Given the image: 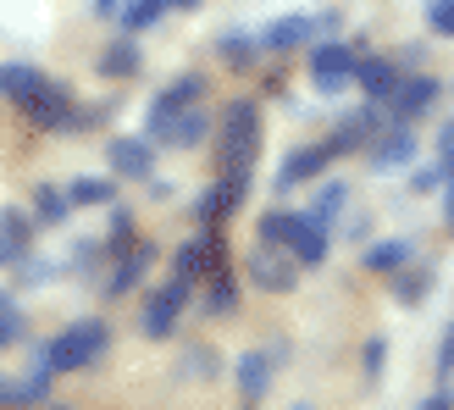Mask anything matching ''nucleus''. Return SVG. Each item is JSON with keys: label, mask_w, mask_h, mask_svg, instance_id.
<instances>
[{"label": "nucleus", "mask_w": 454, "mask_h": 410, "mask_svg": "<svg viewBox=\"0 0 454 410\" xmlns=\"http://www.w3.org/2000/svg\"><path fill=\"white\" fill-rule=\"evenodd\" d=\"M200 95H206V78H200V73H184L172 89H161V95H155V106H150V139H161L167 122L177 117V111H189Z\"/></svg>", "instance_id": "nucleus-5"}, {"label": "nucleus", "mask_w": 454, "mask_h": 410, "mask_svg": "<svg viewBox=\"0 0 454 410\" xmlns=\"http://www.w3.org/2000/svg\"><path fill=\"white\" fill-rule=\"evenodd\" d=\"M244 189H249V172H222L216 189L200 194V217H206V222H222V217L244 200Z\"/></svg>", "instance_id": "nucleus-11"}, {"label": "nucleus", "mask_w": 454, "mask_h": 410, "mask_svg": "<svg viewBox=\"0 0 454 410\" xmlns=\"http://www.w3.org/2000/svg\"><path fill=\"white\" fill-rule=\"evenodd\" d=\"M382 360H388V344L372 338V344H366V377H382Z\"/></svg>", "instance_id": "nucleus-33"}, {"label": "nucleus", "mask_w": 454, "mask_h": 410, "mask_svg": "<svg viewBox=\"0 0 454 410\" xmlns=\"http://www.w3.org/2000/svg\"><path fill=\"white\" fill-rule=\"evenodd\" d=\"M411 256H416V249L404 244V239H382V244L366 249V266H372V272H388V278H394L399 266H411Z\"/></svg>", "instance_id": "nucleus-20"}, {"label": "nucleus", "mask_w": 454, "mask_h": 410, "mask_svg": "<svg viewBox=\"0 0 454 410\" xmlns=\"http://www.w3.org/2000/svg\"><path fill=\"white\" fill-rule=\"evenodd\" d=\"M28 217H22V211H0V266H6V261H17L22 256V249H28Z\"/></svg>", "instance_id": "nucleus-19"}, {"label": "nucleus", "mask_w": 454, "mask_h": 410, "mask_svg": "<svg viewBox=\"0 0 454 410\" xmlns=\"http://www.w3.org/2000/svg\"><path fill=\"white\" fill-rule=\"evenodd\" d=\"M167 6H177V12H194V6H200V0H167Z\"/></svg>", "instance_id": "nucleus-38"}, {"label": "nucleus", "mask_w": 454, "mask_h": 410, "mask_svg": "<svg viewBox=\"0 0 454 410\" xmlns=\"http://www.w3.org/2000/svg\"><path fill=\"white\" fill-rule=\"evenodd\" d=\"M443 177H449V184H454V150H449V162H443Z\"/></svg>", "instance_id": "nucleus-40"}, {"label": "nucleus", "mask_w": 454, "mask_h": 410, "mask_svg": "<svg viewBox=\"0 0 454 410\" xmlns=\"http://www.w3.org/2000/svg\"><path fill=\"white\" fill-rule=\"evenodd\" d=\"M266 389H271V355H244L239 360V394L266 399Z\"/></svg>", "instance_id": "nucleus-18"}, {"label": "nucleus", "mask_w": 454, "mask_h": 410, "mask_svg": "<svg viewBox=\"0 0 454 410\" xmlns=\"http://www.w3.org/2000/svg\"><path fill=\"white\" fill-rule=\"evenodd\" d=\"M261 239H266V244H283L300 266H322V261H327V222H316L310 211H305V217L271 211V217L261 222Z\"/></svg>", "instance_id": "nucleus-1"}, {"label": "nucleus", "mask_w": 454, "mask_h": 410, "mask_svg": "<svg viewBox=\"0 0 454 410\" xmlns=\"http://www.w3.org/2000/svg\"><path fill=\"white\" fill-rule=\"evenodd\" d=\"M117 6H122V0H95V12H100V17H111Z\"/></svg>", "instance_id": "nucleus-37"}, {"label": "nucleus", "mask_w": 454, "mask_h": 410, "mask_svg": "<svg viewBox=\"0 0 454 410\" xmlns=\"http://www.w3.org/2000/svg\"><path fill=\"white\" fill-rule=\"evenodd\" d=\"M249 283L266 288V294H288L294 283H300V261L266 244V249H255V256H249Z\"/></svg>", "instance_id": "nucleus-6"}, {"label": "nucleus", "mask_w": 454, "mask_h": 410, "mask_svg": "<svg viewBox=\"0 0 454 410\" xmlns=\"http://www.w3.org/2000/svg\"><path fill=\"white\" fill-rule=\"evenodd\" d=\"M139 67H145V61H139V44H133V39H117V44L100 56V73H106V78H133Z\"/></svg>", "instance_id": "nucleus-21"}, {"label": "nucleus", "mask_w": 454, "mask_h": 410, "mask_svg": "<svg viewBox=\"0 0 454 410\" xmlns=\"http://www.w3.org/2000/svg\"><path fill=\"white\" fill-rule=\"evenodd\" d=\"M438 184H443V167H427V172H416V184H411V189L427 194V189H438Z\"/></svg>", "instance_id": "nucleus-35"}, {"label": "nucleus", "mask_w": 454, "mask_h": 410, "mask_svg": "<svg viewBox=\"0 0 454 410\" xmlns=\"http://www.w3.org/2000/svg\"><path fill=\"white\" fill-rule=\"evenodd\" d=\"M411 155H416V133L411 128H394L388 139L372 150V167H399V162H411Z\"/></svg>", "instance_id": "nucleus-22"}, {"label": "nucleus", "mask_w": 454, "mask_h": 410, "mask_svg": "<svg viewBox=\"0 0 454 410\" xmlns=\"http://www.w3.org/2000/svg\"><path fill=\"white\" fill-rule=\"evenodd\" d=\"M449 233H454V184H449Z\"/></svg>", "instance_id": "nucleus-41"}, {"label": "nucleus", "mask_w": 454, "mask_h": 410, "mask_svg": "<svg viewBox=\"0 0 454 410\" xmlns=\"http://www.w3.org/2000/svg\"><path fill=\"white\" fill-rule=\"evenodd\" d=\"M355 78H360V89H366V95L377 100V106H388V95H394V89H399V73H394V61H360L355 67Z\"/></svg>", "instance_id": "nucleus-15"}, {"label": "nucleus", "mask_w": 454, "mask_h": 410, "mask_svg": "<svg viewBox=\"0 0 454 410\" xmlns=\"http://www.w3.org/2000/svg\"><path fill=\"white\" fill-rule=\"evenodd\" d=\"M22 111H28V122H34L39 133H56V128L73 122V95H67V89H56L51 78H44V83L34 89V95L22 100Z\"/></svg>", "instance_id": "nucleus-7"}, {"label": "nucleus", "mask_w": 454, "mask_h": 410, "mask_svg": "<svg viewBox=\"0 0 454 410\" xmlns=\"http://www.w3.org/2000/svg\"><path fill=\"white\" fill-rule=\"evenodd\" d=\"M433 100H438V83H433V78H404L394 95H388V106H394V117H399V122L421 117V111L433 106Z\"/></svg>", "instance_id": "nucleus-13"}, {"label": "nucleus", "mask_w": 454, "mask_h": 410, "mask_svg": "<svg viewBox=\"0 0 454 410\" xmlns=\"http://www.w3.org/2000/svg\"><path fill=\"white\" fill-rule=\"evenodd\" d=\"M438 145H443V150H454V122L443 128V139H438Z\"/></svg>", "instance_id": "nucleus-39"}, {"label": "nucleus", "mask_w": 454, "mask_h": 410, "mask_svg": "<svg viewBox=\"0 0 454 410\" xmlns=\"http://www.w3.org/2000/svg\"><path fill=\"white\" fill-rule=\"evenodd\" d=\"M394 294L404 305H416L421 294H433V272H421V266H399L394 272Z\"/></svg>", "instance_id": "nucleus-23"}, {"label": "nucleus", "mask_w": 454, "mask_h": 410, "mask_svg": "<svg viewBox=\"0 0 454 410\" xmlns=\"http://www.w3.org/2000/svg\"><path fill=\"white\" fill-rule=\"evenodd\" d=\"M222 56H227V67H249L261 56V39H249V34H227L222 39Z\"/></svg>", "instance_id": "nucleus-27"}, {"label": "nucleus", "mask_w": 454, "mask_h": 410, "mask_svg": "<svg viewBox=\"0 0 454 410\" xmlns=\"http://www.w3.org/2000/svg\"><path fill=\"white\" fill-rule=\"evenodd\" d=\"M184 300H189L184 283H167L161 294H150V305H145V333H150V338H167V333L177 327V311H184Z\"/></svg>", "instance_id": "nucleus-10"}, {"label": "nucleus", "mask_w": 454, "mask_h": 410, "mask_svg": "<svg viewBox=\"0 0 454 410\" xmlns=\"http://www.w3.org/2000/svg\"><path fill=\"white\" fill-rule=\"evenodd\" d=\"M67 211H73V200H67V189H51V184H44V189H39V217H44V222H61Z\"/></svg>", "instance_id": "nucleus-28"}, {"label": "nucleus", "mask_w": 454, "mask_h": 410, "mask_svg": "<svg viewBox=\"0 0 454 410\" xmlns=\"http://www.w3.org/2000/svg\"><path fill=\"white\" fill-rule=\"evenodd\" d=\"M0 305H12V300H6V294H0Z\"/></svg>", "instance_id": "nucleus-42"}, {"label": "nucleus", "mask_w": 454, "mask_h": 410, "mask_svg": "<svg viewBox=\"0 0 454 410\" xmlns=\"http://www.w3.org/2000/svg\"><path fill=\"white\" fill-rule=\"evenodd\" d=\"M355 67H360V51L355 44H322V51L310 56V78H316V89H322V95H338V89H344L349 78H355Z\"/></svg>", "instance_id": "nucleus-4"}, {"label": "nucleus", "mask_w": 454, "mask_h": 410, "mask_svg": "<svg viewBox=\"0 0 454 410\" xmlns=\"http://www.w3.org/2000/svg\"><path fill=\"white\" fill-rule=\"evenodd\" d=\"M17 338H22V316H17V305H0V350L17 344Z\"/></svg>", "instance_id": "nucleus-31"}, {"label": "nucleus", "mask_w": 454, "mask_h": 410, "mask_svg": "<svg viewBox=\"0 0 454 410\" xmlns=\"http://www.w3.org/2000/svg\"><path fill=\"white\" fill-rule=\"evenodd\" d=\"M150 261H155V249H150V244H139V239H133V244H128V256L117 261V272H111V283H106V288H111V294H128L133 283L145 278V266H150Z\"/></svg>", "instance_id": "nucleus-16"}, {"label": "nucleus", "mask_w": 454, "mask_h": 410, "mask_svg": "<svg viewBox=\"0 0 454 410\" xmlns=\"http://www.w3.org/2000/svg\"><path fill=\"white\" fill-rule=\"evenodd\" d=\"M106 155H111V172L117 177H150V167H155V139H139V133H117V139L106 145Z\"/></svg>", "instance_id": "nucleus-8"}, {"label": "nucleus", "mask_w": 454, "mask_h": 410, "mask_svg": "<svg viewBox=\"0 0 454 410\" xmlns=\"http://www.w3.org/2000/svg\"><path fill=\"white\" fill-rule=\"evenodd\" d=\"M327 162H333L327 145H322V150H294L288 162H283V172H278V189H294V184H310V177H322Z\"/></svg>", "instance_id": "nucleus-14"}, {"label": "nucleus", "mask_w": 454, "mask_h": 410, "mask_svg": "<svg viewBox=\"0 0 454 410\" xmlns=\"http://www.w3.org/2000/svg\"><path fill=\"white\" fill-rule=\"evenodd\" d=\"M67 200L73 205H106V200H117V184H106V177H78V184H67Z\"/></svg>", "instance_id": "nucleus-25"}, {"label": "nucleus", "mask_w": 454, "mask_h": 410, "mask_svg": "<svg viewBox=\"0 0 454 410\" xmlns=\"http://www.w3.org/2000/svg\"><path fill=\"white\" fill-rule=\"evenodd\" d=\"M427 28H433V34H454V0H427Z\"/></svg>", "instance_id": "nucleus-30"}, {"label": "nucleus", "mask_w": 454, "mask_h": 410, "mask_svg": "<svg viewBox=\"0 0 454 410\" xmlns=\"http://www.w3.org/2000/svg\"><path fill=\"white\" fill-rule=\"evenodd\" d=\"M233 300H239V288H233V272H227V266H216V272H211V294H206V311L227 316V311H233Z\"/></svg>", "instance_id": "nucleus-26"}, {"label": "nucleus", "mask_w": 454, "mask_h": 410, "mask_svg": "<svg viewBox=\"0 0 454 410\" xmlns=\"http://www.w3.org/2000/svg\"><path fill=\"white\" fill-rule=\"evenodd\" d=\"M206 133H211V111L206 106H189V111H177V117L167 122V133H161V145H177V150H194L200 139H206Z\"/></svg>", "instance_id": "nucleus-12"}, {"label": "nucleus", "mask_w": 454, "mask_h": 410, "mask_svg": "<svg viewBox=\"0 0 454 410\" xmlns=\"http://www.w3.org/2000/svg\"><path fill=\"white\" fill-rule=\"evenodd\" d=\"M117 12H122V28H128V34H139V28H150V22L167 12V0H122Z\"/></svg>", "instance_id": "nucleus-24"}, {"label": "nucleus", "mask_w": 454, "mask_h": 410, "mask_svg": "<svg viewBox=\"0 0 454 410\" xmlns=\"http://www.w3.org/2000/svg\"><path fill=\"white\" fill-rule=\"evenodd\" d=\"M327 28H338V17H283V22H271V28L261 34V44H271V51H294V44H310Z\"/></svg>", "instance_id": "nucleus-9"}, {"label": "nucleus", "mask_w": 454, "mask_h": 410, "mask_svg": "<svg viewBox=\"0 0 454 410\" xmlns=\"http://www.w3.org/2000/svg\"><path fill=\"white\" fill-rule=\"evenodd\" d=\"M128 244H133V217L117 211V217H111V249H128Z\"/></svg>", "instance_id": "nucleus-32"}, {"label": "nucleus", "mask_w": 454, "mask_h": 410, "mask_svg": "<svg viewBox=\"0 0 454 410\" xmlns=\"http://www.w3.org/2000/svg\"><path fill=\"white\" fill-rule=\"evenodd\" d=\"M438 372H443V377H454V327L443 333V344H438Z\"/></svg>", "instance_id": "nucleus-34"}, {"label": "nucleus", "mask_w": 454, "mask_h": 410, "mask_svg": "<svg viewBox=\"0 0 454 410\" xmlns=\"http://www.w3.org/2000/svg\"><path fill=\"white\" fill-rule=\"evenodd\" d=\"M44 83V73H39V67H22V61H6V67H0V95H6V100H28L34 95V89Z\"/></svg>", "instance_id": "nucleus-17"}, {"label": "nucleus", "mask_w": 454, "mask_h": 410, "mask_svg": "<svg viewBox=\"0 0 454 410\" xmlns=\"http://www.w3.org/2000/svg\"><path fill=\"white\" fill-rule=\"evenodd\" d=\"M106 344H111V333H106V322H73L51 350H44V367L51 372H78V367H95V360L106 355Z\"/></svg>", "instance_id": "nucleus-3"}, {"label": "nucleus", "mask_w": 454, "mask_h": 410, "mask_svg": "<svg viewBox=\"0 0 454 410\" xmlns=\"http://www.w3.org/2000/svg\"><path fill=\"white\" fill-rule=\"evenodd\" d=\"M255 133H261V117L249 100H233L222 117V145H216V167L222 172H249L255 162Z\"/></svg>", "instance_id": "nucleus-2"}, {"label": "nucleus", "mask_w": 454, "mask_h": 410, "mask_svg": "<svg viewBox=\"0 0 454 410\" xmlns=\"http://www.w3.org/2000/svg\"><path fill=\"white\" fill-rule=\"evenodd\" d=\"M449 405H454V394H449V389H438L433 399H427V410H449Z\"/></svg>", "instance_id": "nucleus-36"}, {"label": "nucleus", "mask_w": 454, "mask_h": 410, "mask_svg": "<svg viewBox=\"0 0 454 410\" xmlns=\"http://www.w3.org/2000/svg\"><path fill=\"white\" fill-rule=\"evenodd\" d=\"M344 200H349V189H344V184H327V189H322V200H316V211H310V217H316V222H333L338 211H344Z\"/></svg>", "instance_id": "nucleus-29"}]
</instances>
